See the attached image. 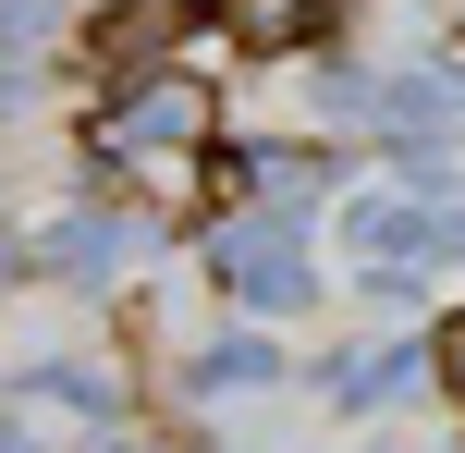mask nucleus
<instances>
[{"instance_id": "1", "label": "nucleus", "mask_w": 465, "mask_h": 453, "mask_svg": "<svg viewBox=\"0 0 465 453\" xmlns=\"http://www.w3.org/2000/svg\"><path fill=\"white\" fill-rule=\"evenodd\" d=\"M209 135H221V98H209V74L160 62L147 86L98 98V123H86V160H98V172H184Z\"/></svg>"}, {"instance_id": "2", "label": "nucleus", "mask_w": 465, "mask_h": 453, "mask_svg": "<svg viewBox=\"0 0 465 453\" xmlns=\"http://www.w3.org/2000/svg\"><path fill=\"white\" fill-rule=\"evenodd\" d=\"M209 282H221L245 319H270V331H282V319H306V307H319V270H306V221H294V209H245V221H232V233L209 245Z\"/></svg>"}, {"instance_id": "3", "label": "nucleus", "mask_w": 465, "mask_h": 453, "mask_svg": "<svg viewBox=\"0 0 465 453\" xmlns=\"http://www.w3.org/2000/svg\"><path fill=\"white\" fill-rule=\"evenodd\" d=\"M147 233H160V221L111 209V196H74V209L37 233V282H74V294H98V282H123V258H147Z\"/></svg>"}, {"instance_id": "4", "label": "nucleus", "mask_w": 465, "mask_h": 453, "mask_svg": "<svg viewBox=\"0 0 465 453\" xmlns=\"http://www.w3.org/2000/svg\"><path fill=\"white\" fill-rule=\"evenodd\" d=\"M368 123L380 147H465V74L453 62H404V74H368Z\"/></svg>"}, {"instance_id": "5", "label": "nucleus", "mask_w": 465, "mask_h": 453, "mask_svg": "<svg viewBox=\"0 0 465 453\" xmlns=\"http://www.w3.org/2000/svg\"><path fill=\"white\" fill-rule=\"evenodd\" d=\"M172 49H184V0H111V13L74 37V62H86L98 98H123V86H147Z\"/></svg>"}, {"instance_id": "6", "label": "nucleus", "mask_w": 465, "mask_h": 453, "mask_svg": "<svg viewBox=\"0 0 465 453\" xmlns=\"http://www.w3.org/2000/svg\"><path fill=\"white\" fill-rule=\"evenodd\" d=\"M257 392H282V343H270V319H245V331L196 343V356L172 368V405H184V417H221V405H257Z\"/></svg>"}, {"instance_id": "7", "label": "nucleus", "mask_w": 465, "mask_h": 453, "mask_svg": "<svg viewBox=\"0 0 465 453\" xmlns=\"http://www.w3.org/2000/svg\"><path fill=\"white\" fill-rule=\"evenodd\" d=\"M417 380H441V343H355V356H331V405L343 417H380V405H404Z\"/></svg>"}, {"instance_id": "8", "label": "nucleus", "mask_w": 465, "mask_h": 453, "mask_svg": "<svg viewBox=\"0 0 465 453\" xmlns=\"http://www.w3.org/2000/svg\"><path fill=\"white\" fill-rule=\"evenodd\" d=\"M13 405H37V417H74V429H111V417H123V392L98 380L86 356H25V368H13Z\"/></svg>"}, {"instance_id": "9", "label": "nucleus", "mask_w": 465, "mask_h": 453, "mask_svg": "<svg viewBox=\"0 0 465 453\" xmlns=\"http://www.w3.org/2000/svg\"><path fill=\"white\" fill-rule=\"evenodd\" d=\"M232 184H245V209H319V196H331V160H319V147H245V160H232Z\"/></svg>"}, {"instance_id": "10", "label": "nucleus", "mask_w": 465, "mask_h": 453, "mask_svg": "<svg viewBox=\"0 0 465 453\" xmlns=\"http://www.w3.org/2000/svg\"><path fill=\"white\" fill-rule=\"evenodd\" d=\"M221 13H232V37H245V49H319L331 0H221Z\"/></svg>"}, {"instance_id": "11", "label": "nucleus", "mask_w": 465, "mask_h": 453, "mask_svg": "<svg viewBox=\"0 0 465 453\" xmlns=\"http://www.w3.org/2000/svg\"><path fill=\"white\" fill-rule=\"evenodd\" d=\"M429 343H441V392L465 405V307H453V319H441V331H429Z\"/></svg>"}, {"instance_id": "12", "label": "nucleus", "mask_w": 465, "mask_h": 453, "mask_svg": "<svg viewBox=\"0 0 465 453\" xmlns=\"http://www.w3.org/2000/svg\"><path fill=\"white\" fill-rule=\"evenodd\" d=\"M13 282H37V245H13V233H0V294H13Z\"/></svg>"}, {"instance_id": "13", "label": "nucleus", "mask_w": 465, "mask_h": 453, "mask_svg": "<svg viewBox=\"0 0 465 453\" xmlns=\"http://www.w3.org/2000/svg\"><path fill=\"white\" fill-rule=\"evenodd\" d=\"M111 453H147V441H111Z\"/></svg>"}]
</instances>
